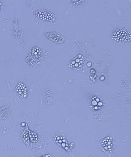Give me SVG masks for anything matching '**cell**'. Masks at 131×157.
I'll return each instance as SVG.
<instances>
[{"mask_svg":"<svg viewBox=\"0 0 131 157\" xmlns=\"http://www.w3.org/2000/svg\"><path fill=\"white\" fill-rule=\"evenodd\" d=\"M41 56V51L37 47H34L31 51V53L27 57V59L30 64H32L39 59Z\"/></svg>","mask_w":131,"mask_h":157,"instance_id":"cell-6","label":"cell"},{"mask_svg":"<svg viewBox=\"0 0 131 157\" xmlns=\"http://www.w3.org/2000/svg\"><path fill=\"white\" fill-rule=\"evenodd\" d=\"M13 35L15 38L20 37L21 35V29L19 21L17 19H15L13 22L12 24Z\"/></svg>","mask_w":131,"mask_h":157,"instance_id":"cell-8","label":"cell"},{"mask_svg":"<svg viewBox=\"0 0 131 157\" xmlns=\"http://www.w3.org/2000/svg\"><path fill=\"white\" fill-rule=\"evenodd\" d=\"M101 147L106 154L108 155H111L114 148V141L112 138L107 137L103 140L101 142Z\"/></svg>","mask_w":131,"mask_h":157,"instance_id":"cell-3","label":"cell"},{"mask_svg":"<svg viewBox=\"0 0 131 157\" xmlns=\"http://www.w3.org/2000/svg\"><path fill=\"white\" fill-rule=\"evenodd\" d=\"M34 14L35 16L42 20L53 21L55 19V15L54 13L48 10L38 9L34 12Z\"/></svg>","mask_w":131,"mask_h":157,"instance_id":"cell-2","label":"cell"},{"mask_svg":"<svg viewBox=\"0 0 131 157\" xmlns=\"http://www.w3.org/2000/svg\"><path fill=\"white\" fill-rule=\"evenodd\" d=\"M21 137L23 141L26 145H29L30 142L29 137V133L28 129L25 130L22 132L21 134Z\"/></svg>","mask_w":131,"mask_h":157,"instance_id":"cell-10","label":"cell"},{"mask_svg":"<svg viewBox=\"0 0 131 157\" xmlns=\"http://www.w3.org/2000/svg\"><path fill=\"white\" fill-rule=\"evenodd\" d=\"M2 6H3V3H2V2L1 1H0V10L1 9Z\"/></svg>","mask_w":131,"mask_h":157,"instance_id":"cell-12","label":"cell"},{"mask_svg":"<svg viewBox=\"0 0 131 157\" xmlns=\"http://www.w3.org/2000/svg\"><path fill=\"white\" fill-rule=\"evenodd\" d=\"M29 133V137L30 141L32 143H35L38 140L37 134L35 133V132H33L28 129Z\"/></svg>","mask_w":131,"mask_h":157,"instance_id":"cell-11","label":"cell"},{"mask_svg":"<svg viewBox=\"0 0 131 157\" xmlns=\"http://www.w3.org/2000/svg\"><path fill=\"white\" fill-rule=\"evenodd\" d=\"M12 108L9 105L0 107V120H4L8 118L11 112Z\"/></svg>","mask_w":131,"mask_h":157,"instance_id":"cell-7","label":"cell"},{"mask_svg":"<svg viewBox=\"0 0 131 157\" xmlns=\"http://www.w3.org/2000/svg\"><path fill=\"white\" fill-rule=\"evenodd\" d=\"M43 100L44 102L48 105H51L53 102V97L50 90L46 88L44 90L43 93Z\"/></svg>","mask_w":131,"mask_h":157,"instance_id":"cell-9","label":"cell"},{"mask_svg":"<svg viewBox=\"0 0 131 157\" xmlns=\"http://www.w3.org/2000/svg\"><path fill=\"white\" fill-rule=\"evenodd\" d=\"M112 38L117 41H129L131 39V34L125 29H117L112 34Z\"/></svg>","mask_w":131,"mask_h":157,"instance_id":"cell-1","label":"cell"},{"mask_svg":"<svg viewBox=\"0 0 131 157\" xmlns=\"http://www.w3.org/2000/svg\"><path fill=\"white\" fill-rule=\"evenodd\" d=\"M15 91L23 99H25L28 96V89L25 84L22 82H18L15 87Z\"/></svg>","mask_w":131,"mask_h":157,"instance_id":"cell-4","label":"cell"},{"mask_svg":"<svg viewBox=\"0 0 131 157\" xmlns=\"http://www.w3.org/2000/svg\"><path fill=\"white\" fill-rule=\"evenodd\" d=\"M48 39L56 43H62L64 42V38L62 36L55 31H48L45 34Z\"/></svg>","mask_w":131,"mask_h":157,"instance_id":"cell-5","label":"cell"}]
</instances>
